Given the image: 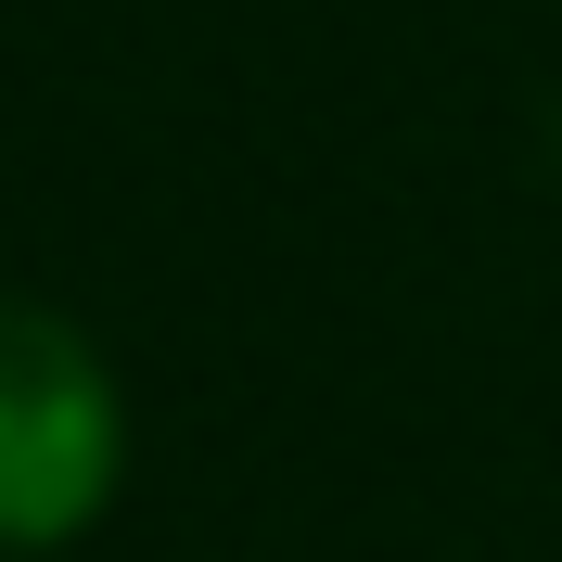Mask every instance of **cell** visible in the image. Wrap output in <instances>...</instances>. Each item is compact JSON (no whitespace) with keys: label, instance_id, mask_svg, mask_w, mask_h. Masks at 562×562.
<instances>
[{"label":"cell","instance_id":"6da1fadb","mask_svg":"<svg viewBox=\"0 0 562 562\" xmlns=\"http://www.w3.org/2000/svg\"><path fill=\"white\" fill-rule=\"evenodd\" d=\"M128 473V396L103 346L38 294H0V550H65Z\"/></svg>","mask_w":562,"mask_h":562}]
</instances>
